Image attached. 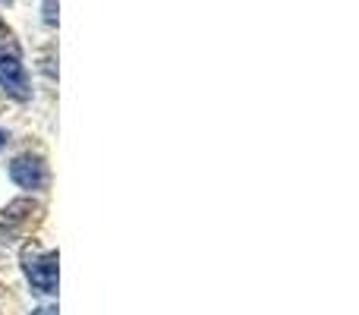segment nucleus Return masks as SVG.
Listing matches in <instances>:
<instances>
[{"instance_id": "f257e3e1", "label": "nucleus", "mask_w": 359, "mask_h": 315, "mask_svg": "<svg viewBox=\"0 0 359 315\" xmlns=\"http://www.w3.org/2000/svg\"><path fill=\"white\" fill-rule=\"evenodd\" d=\"M22 265H25V278L38 293L57 290V253H32V249H25Z\"/></svg>"}, {"instance_id": "423d86ee", "label": "nucleus", "mask_w": 359, "mask_h": 315, "mask_svg": "<svg viewBox=\"0 0 359 315\" xmlns=\"http://www.w3.org/2000/svg\"><path fill=\"white\" fill-rule=\"evenodd\" d=\"M4 145H6V133L0 130V149H4Z\"/></svg>"}, {"instance_id": "f03ea898", "label": "nucleus", "mask_w": 359, "mask_h": 315, "mask_svg": "<svg viewBox=\"0 0 359 315\" xmlns=\"http://www.w3.org/2000/svg\"><path fill=\"white\" fill-rule=\"evenodd\" d=\"M0 86L13 95V98L25 101L29 98V76H25L22 63H19V54H0Z\"/></svg>"}, {"instance_id": "39448f33", "label": "nucleus", "mask_w": 359, "mask_h": 315, "mask_svg": "<svg viewBox=\"0 0 359 315\" xmlns=\"http://www.w3.org/2000/svg\"><path fill=\"white\" fill-rule=\"evenodd\" d=\"M32 315H57V309H54V306H41V309H35Z\"/></svg>"}, {"instance_id": "7ed1b4c3", "label": "nucleus", "mask_w": 359, "mask_h": 315, "mask_svg": "<svg viewBox=\"0 0 359 315\" xmlns=\"http://www.w3.org/2000/svg\"><path fill=\"white\" fill-rule=\"evenodd\" d=\"M10 177H13V183L19 186V189H41L44 186V180H48V173H44V164L38 158H32V155H22V158H16L10 164Z\"/></svg>"}, {"instance_id": "0eeeda50", "label": "nucleus", "mask_w": 359, "mask_h": 315, "mask_svg": "<svg viewBox=\"0 0 359 315\" xmlns=\"http://www.w3.org/2000/svg\"><path fill=\"white\" fill-rule=\"evenodd\" d=\"M0 4H4V0H0Z\"/></svg>"}, {"instance_id": "20e7f679", "label": "nucleus", "mask_w": 359, "mask_h": 315, "mask_svg": "<svg viewBox=\"0 0 359 315\" xmlns=\"http://www.w3.org/2000/svg\"><path fill=\"white\" fill-rule=\"evenodd\" d=\"M44 22L48 25L57 22V0H44Z\"/></svg>"}]
</instances>
